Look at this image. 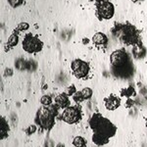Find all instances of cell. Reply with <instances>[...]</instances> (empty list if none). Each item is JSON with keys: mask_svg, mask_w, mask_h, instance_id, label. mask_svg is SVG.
<instances>
[{"mask_svg": "<svg viewBox=\"0 0 147 147\" xmlns=\"http://www.w3.org/2000/svg\"><path fill=\"white\" fill-rule=\"evenodd\" d=\"M89 127L93 131L92 141L97 146L108 144L110 138L117 132V127L100 113H94L88 121Z\"/></svg>", "mask_w": 147, "mask_h": 147, "instance_id": "6da1fadb", "label": "cell"}, {"mask_svg": "<svg viewBox=\"0 0 147 147\" xmlns=\"http://www.w3.org/2000/svg\"><path fill=\"white\" fill-rule=\"evenodd\" d=\"M111 72L119 79L127 80L134 76V67L129 54L125 48L117 49L110 55Z\"/></svg>", "mask_w": 147, "mask_h": 147, "instance_id": "7a4b0ae2", "label": "cell"}, {"mask_svg": "<svg viewBox=\"0 0 147 147\" xmlns=\"http://www.w3.org/2000/svg\"><path fill=\"white\" fill-rule=\"evenodd\" d=\"M112 34L121 43L125 45L134 46L136 44L142 43L140 34L137 28L130 24H119L117 23L112 30Z\"/></svg>", "mask_w": 147, "mask_h": 147, "instance_id": "3957f363", "label": "cell"}, {"mask_svg": "<svg viewBox=\"0 0 147 147\" xmlns=\"http://www.w3.org/2000/svg\"><path fill=\"white\" fill-rule=\"evenodd\" d=\"M59 108L56 105L42 106L35 114L34 122L44 130H50L55 125V119L59 117Z\"/></svg>", "mask_w": 147, "mask_h": 147, "instance_id": "277c9868", "label": "cell"}, {"mask_svg": "<svg viewBox=\"0 0 147 147\" xmlns=\"http://www.w3.org/2000/svg\"><path fill=\"white\" fill-rule=\"evenodd\" d=\"M22 46L23 49L26 52H28L30 54H34L42 50V48H43V42L32 34H26L25 38L23 39Z\"/></svg>", "mask_w": 147, "mask_h": 147, "instance_id": "5b68a950", "label": "cell"}, {"mask_svg": "<svg viewBox=\"0 0 147 147\" xmlns=\"http://www.w3.org/2000/svg\"><path fill=\"white\" fill-rule=\"evenodd\" d=\"M82 118V110L77 106H70L63 110L60 119L69 125H74L79 123Z\"/></svg>", "mask_w": 147, "mask_h": 147, "instance_id": "8992f818", "label": "cell"}, {"mask_svg": "<svg viewBox=\"0 0 147 147\" xmlns=\"http://www.w3.org/2000/svg\"><path fill=\"white\" fill-rule=\"evenodd\" d=\"M96 6V17L100 21L103 20H110L113 18L115 14V6L110 1L99 2L95 4Z\"/></svg>", "mask_w": 147, "mask_h": 147, "instance_id": "52a82bcc", "label": "cell"}, {"mask_svg": "<svg viewBox=\"0 0 147 147\" xmlns=\"http://www.w3.org/2000/svg\"><path fill=\"white\" fill-rule=\"evenodd\" d=\"M71 69L73 71V74L77 79H85L89 75L90 72V66L87 62L82 60V59H76L72 61Z\"/></svg>", "mask_w": 147, "mask_h": 147, "instance_id": "ba28073f", "label": "cell"}, {"mask_svg": "<svg viewBox=\"0 0 147 147\" xmlns=\"http://www.w3.org/2000/svg\"><path fill=\"white\" fill-rule=\"evenodd\" d=\"M92 89L89 88V87H85L82 90L80 91H77L75 94L73 95V99L75 102L77 103H80V102H84L87 99H89L92 96Z\"/></svg>", "mask_w": 147, "mask_h": 147, "instance_id": "9c48e42d", "label": "cell"}, {"mask_svg": "<svg viewBox=\"0 0 147 147\" xmlns=\"http://www.w3.org/2000/svg\"><path fill=\"white\" fill-rule=\"evenodd\" d=\"M104 104H105L106 109H108L110 111H114L120 107L121 99L118 96L111 94V95H109L108 97H106L104 99Z\"/></svg>", "mask_w": 147, "mask_h": 147, "instance_id": "30bf717a", "label": "cell"}, {"mask_svg": "<svg viewBox=\"0 0 147 147\" xmlns=\"http://www.w3.org/2000/svg\"><path fill=\"white\" fill-rule=\"evenodd\" d=\"M55 104L60 109H66L70 107L71 103H70V99H69V95L66 92L58 94L55 97Z\"/></svg>", "mask_w": 147, "mask_h": 147, "instance_id": "8fae6325", "label": "cell"}, {"mask_svg": "<svg viewBox=\"0 0 147 147\" xmlns=\"http://www.w3.org/2000/svg\"><path fill=\"white\" fill-rule=\"evenodd\" d=\"M92 42L97 46L105 47L108 44V37L106 36L105 34L98 32L92 36Z\"/></svg>", "mask_w": 147, "mask_h": 147, "instance_id": "7c38bea8", "label": "cell"}, {"mask_svg": "<svg viewBox=\"0 0 147 147\" xmlns=\"http://www.w3.org/2000/svg\"><path fill=\"white\" fill-rule=\"evenodd\" d=\"M146 53H147V50L142 43H139V44H136V45L132 46V56L136 59L140 60V59L145 58Z\"/></svg>", "mask_w": 147, "mask_h": 147, "instance_id": "4fadbf2b", "label": "cell"}, {"mask_svg": "<svg viewBox=\"0 0 147 147\" xmlns=\"http://www.w3.org/2000/svg\"><path fill=\"white\" fill-rule=\"evenodd\" d=\"M9 131V125L7 124L6 120L4 118H1V139L6 138L8 136Z\"/></svg>", "mask_w": 147, "mask_h": 147, "instance_id": "5bb4252c", "label": "cell"}, {"mask_svg": "<svg viewBox=\"0 0 147 147\" xmlns=\"http://www.w3.org/2000/svg\"><path fill=\"white\" fill-rule=\"evenodd\" d=\"M73 145L76 147H86L87 142L82 136H76L73 139Z\"/></svg>", "mask_w": 147, "mask_h": 147, "instance_id": "9a60e30c", "label": "cell"}, {"mask_svg": "<svg viewBox=\"0 0 147 147\" xmlns=\"http://www.w3.org/2000/svg\"><path fill=\"white\" fill-rule=\"evenodd\" d=\"M121 95L129 98L130 96H134V95H136V91H134V87H129V88L123 89V90L121 91Z\"/></svg>", "mask_w": 147, "mask_h": 147, "instance_id": "2e32d148", "label": "cell"}, {"mask_svg": "<svg viewBox=\"0 0 147 147\" xmlns=\"http://www.w3.org/2000/svg\"><path fill=\"white\" fill-rule=\"evenodd\" d=\"M40 103L43 106H49L52 104V98L49 95H43L40 98Z\"/></svg>", "mask_w": 147, "mask_h": 147, "instance_id": "e0dca14e", "label": "cell"}, {"mask_svg": "<svg viewBox=\"0 0 147 147\" xmlns=\"http://www.w3.org/2000/svg\"><path fill=\"white\" fill-rule=\"evenodd\" d=\"M18 41H19V36L16 34H13L11 35L10 37H9V39H8V44L10 46H15L16 44L18 43Z\"/></svg>", "mask_w": 147, "mask_h": 147, "instance_id": "ac0fdd59", "label": "cell"}, {"mask_svg": "<svg viewBox=\"0 0 147 147\" xmlns=\"http://www.w3.org/2000/svg\"><path fill=\"white\" fill-rule=\"evenodd\" d=\"M66 93L68 94L69 96H73L74 94L77 92V88H76V86L74 84H72V85H70L69 87H67V89H66Z\"/></svg>", "mask_w": 147, "mask_h": 147, "instance_id": "d6986e66", "label": "cell"}, {"mask_svg": "<svg viewBox=\"0 0 147 147\" xmlns=\"http://www.w3.org/2000/svg\"><path fill=\"white\" fill-rule=\"evenodd\" d=\"M8 2L13 8H17V7L22 5L24 0H8Z\"/></svg>", "mask_w": 147, "mask_h": 147, "instance_id": "ffe728a7", "label": "cell"}, {"mask_svg": "<svg viewBox=\"0 0 147 147\" xmlns=\"http://www.w3.org/2000/svg\"><path fill=\"white\" fill-rule=\"evenodd\" d=\"M35 130H36V125H30L27 129V132H28V134H32Z\"/></svg>", "mask_w": 147, "mask_h": 147, "instance_id": "44dd1931", "label": "cell"}, {"mask_svg": "<svg viewBox=\"0 0 147 147\" xmlns=\"http://www.w3.org/2000/svg\"><path fill=\"white\" fill-rule=\"evenodd\" d=\"M28 24H25V23H23V24H21V25H19L18 26V28L19 30H27V28H28Z\"/></svg>", "mask_w": 147, "mask_h": 147, "instance_id": "7402d4cb", "label": "cell"}, {"mask_svg": "<svg viewBox=\"0 0 147 147\" xmlns=\"http://www.w3.org/2000/svg\"><path fill=\"white\" fill-rule=\"evenodd\" d=\"M96 3H99V2H104V1H107V0H95Z\"/></svg>", "mask_w": 147, "mask_h": 147, "instance_id": "603a6c76", "label": "cell"}, {"mask_svg": "<svg viewBox=\"0 0 147 147\" xmlns=\"http://www.w3.org/2000/svg\"><path fill=\"white\" fill-rule=\"evenodd\" d=\"M132 2H134V3H136V2H137V1H139V0H131Z\"/></svg>", "mask_w": 147, "mask_h": 147, "instance_id": "cb8c5ba5", "label": "cell"}, {"mask_svg": "<svg viewBox=\"0 0 147 147\" xmlns=\"http://www.w3.org/2000/svg\"><path fill=\"white\" fill-rule=\"evenodd\" d=\"M145 121H146V127H147V118H146V119H145Z\"/></svg>", "mask_w": 147, "mask_h": 147, "instance_id": "d4e9b609", "label": "cell"}]
</instances>
